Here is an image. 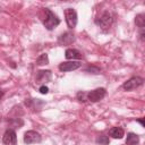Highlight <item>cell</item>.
<instances>
[{
  "instance_id": "1",
  "label": "cell",
  "mask_w": 145,
  "mask_h": 145,
  "mask_svg": "<svg viewBox=\"0 0 145 145\" xmlns=\"http://www.w3.org/2000/svg\"><path fill=\"white\" fill-rule=\"evenodd\" d=\"M44 14H45V17L43 19V25L44 27L48 29V31H52L56 26H58L60 24V19L58 18V16L56 14H53L50 9L48 8H44Z\"/></svg>"
},
{
  "instance_id": "2",
  "label": "cell",
  "mask_w": 145,
  "mask_h": 145,
  "mask_svg": "<svg viewBox=\"0 0 145 145\" xmlns=\"http://www.w3.org/2000/svg\"><path fill=\"white\" fill-rule=\"evenodd\" d=\"M113 15L110 12V11H104L99 18L95 19V23L103 29V31H106L111 27V25L113 24Z\"/></svg>"
},
{
  "instance_id": "3",
  "label": "cell",
  "mask_w": 145,
  "mask_h": 145,
  "mask_svg": "<svg viewBox=\"0 0 145 145\" xmlns=\"http://www.w3.org/2000/svg\"><path fill=\"white\" fill-rule=\"evenodd\" d=\"M144 83V79L139 76H134L131 78H129L127 82H125L122 84V88L125 91H133V89H136L137 87L142 86Z\"/></svg>"
},
{
  "instance_id": "4",
  "label": "cell",
  "mask_w": 145,
  "mask_h": 145,
  "mask_svg": "<svg viewBox=\"0 0 145 145\" xmlns=\"http://www.w3.org/2000/svg\"><path fill=\"white\" fill-rule=\"evenodd\" d=\"M65 18H66L67 26L70 29L76 27V25H77V12H76L75 9H72V8L65 9Z\"/></svg>"
},
{
  "instance_id": "5",
  "label": "cell",
  "mask_w": 145,
  "mask_h": 145,
  "mask_svg": "<svg viewBox=\"0 0 145 145\" xmlns=\"http://www.w3.org/2000/svg\"><path fill=\"white\" fill-rule=\"evenodd\" d=\"M105 94H106L105 88L99 87V88H95V89L87 93V100L91 101V102H97V101L102 100L105 96Z\"/></svg>"
},
{
  "instance_id": "6",
  "label": "cell",
  "mask_w": 145,
  "mask_h": 145,
  "mask_svg": "<svg viewBox=\"0 0 145 145\" xmlns=\"http://www.w3.org/2000/svg\"><path fill=\"white\" fill-rule=\"evenodd\" d=\"M42 140L41 135L35 130H28L24 134V143L25 144H34L40 143Z\"/></svg>"
},
{
  "instance_id": "7",
  "label": "cell",
  "mask_w": 145,
  "mask_h": 145,
  "mask_svg": "<svg viewBox=\"0 0 145 145\" xmlns=\"http://www.w3.org/2000/svg\"><path fill=\"white\" fill-rule=\"evenodd\" d=\"M2 142L6 145H16L17 144V136L14 129H7L2 136Z\"/></svg>"
},
{
  "instance_id": "8",
  "label": "cell",
  "mask_w": 145,
  "mask_h": 145,
  "mask_svg": "<svg viewBox=\"0 0 145 145\" xmlns=\"http://www.w3.org/2000/svg\"><path fill=\"white\" fill-rule=\"evenodd\" d=\"M80 66H82V62H79V61H74V60L65 61V62H61L59 65V70L63 71V72L65 71H72V70L78 69Z\"/></svg>"
},
{
  "instance_id": "9",
  "label": "cell",
  "mask_w": 145,
  "mask_h": 145,
  "mask_svg": "<svg viewBox=\"0 0 145 145\" xmlns=\"http://www.w3.org/2000/svg\"><path fill=\"white\" fill-rule=\"evenodd\" d=\"M75 41V35L71 32H65L58 37V43L60 45H69Z\"/></svg>"
},
{
  "instance_id": "10",
  "label": "cell",
  "mask_w": 145,
  "mask_h": 145,
  "mask_svg": "<svg viewBox=\"0 0 145 145\" xmlns=\"http://www.w3.org/2000/svg\"><path fill=\"white\" fill-rule=\"evenodd\" d=\"M51 80L50 70H40L36 74V83H48Z\"/></svg>"
},
{
  "instance_id": "11",
  "label": "cell",
  "mask_w": 145,
  "mask_h": 145,
  "mask_svg": "<svg viewBox=\"0 0 145 145\" xmlns=\"http://www.w3.org/2000/svg\"><path fill=\"white\" fill-rule=\"evenodd\" d=\"M65 56L68 60H75V59H82L83 58L82 52L76 50V49H67L65 52Z\"/></svg>"
},
{
  "instance_id": "12",
  "label": "cell",
  "mask_w": 145,
  "mask_h": 145,
  "mask_svg": "<svg viewBox=\"0 0 145 145\" xmlns=\"http://www.w3.org/2000/svg\"><path fill=\"white\" fill-rule=\"evenodd\" d=\"M109 135L113 138H118V139H121L123 136H125V131L121 127H113L110 129L109 131Z\"/></svg>"
},
{
  "instance_id": "13",
  "label": "cell",
  "mask_w": 145,
  "mask_h": 145,
  "mask_svg": "<svg viewBox=\"0 0 145 145\" xmlns=\"http://www.w3.org/2000/svg\"><path fill=\"white\" fill-rule=\"evenodd\" d=\"M139 143V137L135 133H129L127 134L126 138V145H137Z\"/></svg>"
},
{
  "instance_id": "14",
  "label": "cell",
  "mask_w": 145,
  "mask_h": 145,
  "mask_svg": "<svg viewBox=\"0 0 145 145\" xmlns=\"http://www.w3.org/2000/svg\"><path fill=\"white\" fill-rule=\"evenodd\" d=\"M135 23H136V25H137L140 29H143L144 26H145V15H144V14H138V15L135 17Z\"/></svg>"
},
{
  "instance_id": "15",
  "label": "cell",
  "mask_w": 145,
  "mask_h": 145,
  "mask_svg": "<svg viewBox=\"0 0 145 145\" xmlns=\"http://www.w3.org/2000/svg\"><path fill=\"white\" fill-rule=\"evenodd\" d=\"M48 63H49V57H48L46 53H42L36 59V65H39V66H44V65H48Z\"/></svg>"
},
{
  "instance_id": "16",
  "label": "cell",
  "mask_w": 145,
  "mask_h": 145,
  "mask_svg": "<svg viewBox=\"0 0 145 145\" xmlns=\"http://www.w3.org/2000/svg\"><path fill=\"white\" fill-rule=\"evenodd\" d=\"M96 143H97L99 145H109L110 139H109V137L105 136V135H100V136L96 138Z\"/></svg>"
},
{
  "instance_id": "17",
  "label": "cell",
  "mask_w": 145,
  "mask_h": 145,
  "mask_svg": "<svg viewBox=\"0 0 145 145\" xmlns=\"http://www.w3.org/2000/svg\"><path fill=\"white\" fill-rule=\"evenodd\" d=\"M85 71H92L93 74H99L101 71V69L99 67H95V66H89L85 69Z\"/></svg>"
},
{
  "instance_id": "18",
  "label": "cell",
  "mask_w": 145,
  "mask_h": 145,
  "mask_svg": "<svg viewBox=\"0 0 145 145\" xmlns=\"http://www.w3.org/2000/svg\"><path fill=\"white\" fill-rule=\"evenodd\" d=\"M77 99L82 102H85L87 100V93H84V92H78L77 93Z\"/></svg>"
},
{
  "instance_id": "19",
  "label": "cell",
  "mask_w": 145,
  "mask_h": 145,
  "mask_svg": "<svg viewBox=\"0 0 145 145\" xmlns=\"http://www.w3.org/2000/svg\"><path fill=\"white\" fill-rule=\"evenodd\" d=\"M40 93L41 94H48V92H49V88H48V86H45V85H42L41 87H40Z\"/></svg>"
},
{
  "instance_id": "20",
  "label": "cell",
  "mask_w": 145,
  "mask_h": 145,
  "mask_svg": "<svg viewBox=\"0 0 145 145\" xmlns=\"http://www.w3.org/2000/svg\"><path fill=\"white\" fill-rule=\"evenodd\" d=\"M139 36H140V41H144V31H143V29L140 31V34H139Z\"/></svg>"
},
{
  "instance_id": "21",
  "label": "cell",
  "mask_w": 145,
  "mask_h": 145,
  "mask_svg": "<svg viewBox=\"0 0 145 145\" xmlns=\"http://www.w3.org/2000/svg\"><path fill=\"white\" fill-rule=\"evenodd\" d=\"M137 122H139V123H140V125L144 127V118H142V119H138V120H137Z\"/></svg>"
},
{
  "instance_id": "22",
  "label": "cell",
  "mask_w": 145,
  "mask_h": 145,
  "mask_svg": "<svg viewBox=\"0 0 145 145\" xmlns=\"http://www.w3.org/2000/svg\"><path fill=\"white\" fill-rule=\"evenodd\" d=\"M2 95H3V92H0V100H1V97H2Z\"/></svg>"
}]
</instances>
